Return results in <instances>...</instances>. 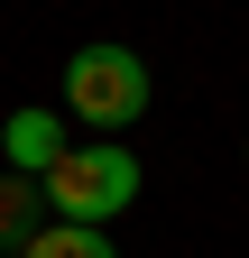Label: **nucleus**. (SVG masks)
Here are the masks:
<instances>
[{
  "instance_id": "obj_3",
  "label": "nucleus",
  "mask_w": 249,
  "mask_h": 258,
  "mask_svg": "<svg viewBox=\"0 0 249 258\" xmlns=\"http://www.w3.org/2000/svg\"><path fill=\"white\" fill-rule=\"evenodd\" d=\"M65 148H74L65 139V111H10V120H0V157H10L19 175H46Z\"/></svg>"
},
{
  "instance_id": "obj_4",
  "label": "nucleus",
  "mask_w": 249,
  "mask_h": 258,
  "mask_svg": "<svg viewBox=\"0 0 249 258\" xmlns=\"http://www.w3.org/2000/svg\"><path fill=\"white\" fill-rule=\"evenodd\" d=\"M37 231H46V194H37V175L0 166V258H19Z\"/></svg>"
},
{
  "instance_id": "obj_5",
  "label": "nucleus",
  "mask_w": 249,
  "mask_h": 258,
  "mask_svg": "<svg viewBox=\"0 0 249 258\" xmlns=\"http://www.w3.org/2000/svg\"><path fill=\"white\" fill-rule=\"evenodd\" d=\"M19 258H120V249H111L102 231H92V221H46V231L28 240Z\"/></svg>"
},
{
  "instance_id": "obj_1",
  "label": "nucleus",
  "mask_w": 249,
  "mask_h": 258,
  "mask_svg": "<svg viewBox=\"0 0 249 258\" xmlns=\"http://www.w3.org/2000/svg\"><path fill=\"white\" fill-rule=\"evenodd\" d=\"M37 194H46L55 221H92V231H102L111 212L139 203V157L120 148V139H83V148H65V157L37 175Z\"/></svg>"
},
{
  "instance_id": "obj_2",
  "label": "nucleus",
  "mask_w": 249,
  "mask_h": 258,
  "mask_svg": "<svg viewBox=\"0 0 249 258\" xmlns=\"http://www.w3.org/2000/svg\"><path fill=\"white\" fill-rule=\"evenodd\" d=\"M148 55L139 46H111V37H92L74 64H65V111L92 129V139H111V129H130V120H148Z\"/></svg>"
}]
</instances>
